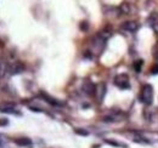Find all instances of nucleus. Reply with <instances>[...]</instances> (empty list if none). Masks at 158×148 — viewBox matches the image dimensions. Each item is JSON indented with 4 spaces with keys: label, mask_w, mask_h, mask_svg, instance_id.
I'll use <instances>...</instances> for the list:
<instances>
[{
    "label": "nucleus",
    "mask_w": 158,
    "mask_h": 148,
    "mask_svg": "<svg viewBox=\"0 0 158 148\" xmlns=\"http://www.w3.org/2000/svg\"><path fill=\"white\" fill-rule=\"evenodd\" d=\"M140 101L144 104L150 106L153 101V87L150 84H145L141 89V94H140Z\"/></svg>",
    "instance_id": "obj_1"
},
{
    "label": "nucleus",
    "mask_w": 158,
    "mask_h": 148,
    "mask_svg": "<svg viewBox=\"0 0 158 148\" xmlns=\"http://www.w3.org/2000/svg\"><path fill=\"white\" fill-rule=\"evenodd\" d=\"M114 84L120 89H129L130 87L129 78H128L127 74H118L114 79Z\"/></svg>",
    "instance_id": "obj_2"
},
{
    "label": "nucleus",
    "mask_w": 158,
    "mask_h": 148,
    "mask_svg": "<svg viewBox=\"0 0 158 148\" xmlns=\"http://www.w3.org/2000/svg\"><path fill=\"white\" fill-rule=\"evenodd\" d=\"M139 23L136 21H125L124 23H122L120 28L124 29L125 32H136L139 29Z\"/></svg>",
    "instance_id": "obj_3"
},
{
    "label": "nucleus",
    "mask_w": 158,
    "mask_h": 148,
    "mask_svg": "<svg viewBox=\"0 0 158 148\" xmlns=\"http://www.w3.org/2000/svg\"><path fill=\"white\" fill-rule=\"evenodd\" d=\"M83 91L88 95H95L96 85H94V83H91L90 80H85L83 83Z\"/></svg>",
    "instance_id": "obj_4"
},
{
    "label": "nucleus",
    "mask_w": 158,
    "mask_h": 148,
    "mask_svg": "<svg viewBox=\"0 0 158 148\" xmlns=\"http://www.w3.org/2000/svg\"><path fill=\"white\" fill-rule=\"evenodd\" d=\"M23 70H24V66H23L22 63H20V62H16V63H13V64L10 67L11 74H20V73H22Z\"/></svg>",
    "instance_id": "obj_5"
},
{
    "label": "nucleus",
    "mask_w": 158,
    "mask_h": 148,
    "mask_svg": "<svg viewBox=\"0 0 158 148\" xmlns=\"http://www.w3.org/2000/svg\"><path fill=\"white\" fill-rule=\"evenodd\" d=\"M105 92H106V85H105V84H100L99 86H96L95 94H96L99 101H102V98L105 96Z\"/></svg>",
    "instance_id": "obj_6"
},
{
    "label": "nucleus",
    "mask_w": 158,
    "mask_h": 148,
    "mask_svg": "<svg viewBox=\"0 0 158 148\" xmlns=\"http://www.w3.org/2000/svg\"><path fill=\"white\" fill-rule=\"evenodd\" d=\"M15 143L19 144L20 147H27V146L32 144V140L28 137H19V138L15 140Z\"/></svg>",
    "instance_id": "obj_7"
},
{
    "label": "nucleus",
    "mask_w": 158,
    "mask_h": 148,
    "mask_svg": "<svg viewBox=\"0 0 158 148\" xmlns=\"http://www.w3.org/2000/svg\"><path fill=\"white\" fill-rule=\"evenodd\" d=\"M99 35L101 36L102 39L107 40L108 38H111V35H112V32H111L110 29H107V28H106V29H102V30H101V32L99 33Z\"/></svg>",
    "instance_id": "obj_8"
},
{
    "label": "nucleus",
    "mask_w": 158,
    "mask_h": 148,
    "mask_svg": "<svg viewBox=\"0 0 158 148\" xmlns=\"http://www.w3.org/2000/svg\"><path fill=\"white\" fill-rule=\"evenodd\" d=\"M119 10H120V13L127 15V13L130 12V5H129L128 3H123V4L119 6Z\"/></svg>",
    "instance_id": "obj_9"
},
{
    "label": "nucleus",
    "mask_w": 158,
    "mask_h": 148,
    "mask_svg": "<svg viewBox=\"0 0 158 148\" xmlns=\"http://www.w3.org/2000/svg\"><path fill=\"white\" fill-rule=\"evenodd\" d=\"M43 97H44V100L46 101V102H49L50 104H54V106H59L60 103L56 101V100H54V98H51L50 96H47V95H45V94H43Z\"/></svg>",
    "instance_id": "obj_10"
},
{
    "label": "nucleus",
    "mask_w": 158,
    "mask_h": 148,
    "mask_svg": "<svg viewBox=\"0 0 158 148\" xmlns=\"http://www.w3.org/2000/svg\"><path fill=\"white\" fill-rule=\"evenodd\" d=\"M142 64H144V61H142V60H137V61L134 62V68H135V70H136L137 73H139L140 70H141Z\"/></svg>",
    "instance_id": "obj_11"
},
{
    "label": "nucleus",
    "mask_w": 158,
    "mask_h": 148,
    "mask_svg": "<svg viewBox=\"0 0 158 148\" xmlns=\"http://www.w3.org/2000/svg\"><path fill=\"white\" fill-rule=\"evenodd\" d=\"M74 131H76V134H78L80 136H88L89 135V131L85 130V129H76Z\"/></svg>",
    "instance_id": "obj_12"
},
{
    "label": "nucleus",
    "mask_w": 158,
    "mask_h": 148,
    "mask_svg": "<svg viewBox=\"0 0 158 148\" xmlns=\"http://www.w3.org/2000/svg\"><path fill=\"white\" fill-rule=\"evenodd\" d=\"M80 29L83 30V32H86L88 29H89V23H88V21H82V23H80Z\"/></svg>",
    "instance_id": "obj_13"
},
{
    "label": "nucleus",
    "mask_w": 158,
    "mask_h": 148,
    "mask_svg": "<svg viewBox=\"0 0 158 148\" xmlns=\"http://www.w3.org/2000/svg\"><path fill=\"white\" fill-rule=\"evenodd\" d=\"M151 73H152V74H158V64H154V66L151 68Z\"/></svg>",
    "instance_id": "obj_14"
},
{
    "label": "nucleus",
    "mask_w": 158,
    "mask_h": 148,
    "mask_svg": "<svg viewBox=\"0 0 158 148\" xmlns=\"http://www.w3.org/2000/svg\"><path fill=\"white\" fill-rule=\"evenodd\" d=\"M7 124H9L7 119H0V126H4V125H7Z\"/></svg>",
    "instance_id": "obj_15"
},
{
    "label": "nucleus",
    "mask_w": 158,
    "mask_h": 148,
    "mask_svg": "<svg viewBox=\"0 0 158 148\" xmlns=\"http://www.w3.org/2000/svg\"><path fill=\"white\" fill-rule=\"evenodd\" d=\"M4 72H5V64H0V77L3 75Z\"/></svg>",
    "instance_id": "obj_16"
},
{
    "label": "nucleus",
    "mask_w": 158,
    "mask_h": 148,
    "mask_svg": "<svg viewBox=\"0 0 158 148\" xmlns=\"http://www.w3.org/2000/svg\"><path fill=\"white\" fill-rule=\"evenodd\" d=\"M152 27H153V29L156 30V33H158V22H154V23L152 24Z\"/></svg>",
    "instance_id": "obj_17"
},
{
    "label": "nucleus",
    "mask_w": 158,
    "mask_h": 148,
    "mask_svg": "<svg viewBox=\"0 0 158 148\" xmlns=\"http://www.w3.org/2000/svg\"><path fill=\"white\" fill-rule=\"evenodd\" d=\"M107 143H110V144H112V146H117V147H119L120 144H118L117 142H113V141H106Z\"/></svg>",
    "instance_id": "obj_18"
},
{
    "label": "nucleus",
    "mask_w": 158,
    "mask_h": 148,
    "mask_svg": "<svg viewBox=\"0 0 158 148\" xmlns=\"http://www.w3.org/2000/svg\"><path fill=\"white\" fill-rule=\"evenodd\" d=\"M0 144H1V136H0Z\"/></svg>",
    "instance_id": "obj_19"
}]
</instances>
